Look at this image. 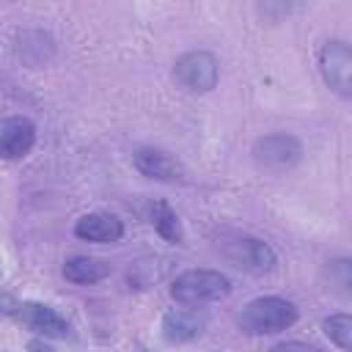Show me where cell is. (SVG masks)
<instances>
[{"label": "cell", "instance_id": "obj_1", "mask_svg": "<svg viewBox=\"0 0 352 352\" xmlns=\"http://www.w3.org/2000/svg\"><path fill=\"white\" fill-rule=\"evenodd\" d=\"M214 250L231 267H236V270H242L248 275H267L278 264L275 250L264 239L250 236L245 231H220L214 236Z\"/></svg>", "mask_w": 352, "mask_h": 352}, {"label": "cell", "instance_id": "obj_2", "mask_svg": "<svg viewBox=\"0 0 352 352\" xmlns=\"http://www.w3.org/2000/svg\"><path fill=\"white\" fill-rule=\"evenodd\" d=\"M297 316L300 311L292 300L270 294V297H256L242 308L239 327L248 336H270V333L289 330L297 322Z\"/></svg>", "mask_w": 352, "mask_h": 352}, {"label": "cell", "instance_id": "obj_3", "mask_svg": "<svg viewBox=\"0 0 352 352\" xmlns=\"http://www.w3.org/2000/svg\"><path fill=\"white\" fill-rule=\"evenodd\" d=\"M231 294V280L217 270H187L173 278L170 297L184 308H201L220 302Z\"/></svg>", "mask_w": 352, "mask_h": 352}, {"label": "cell", "instance_id": "obj_4", "mask_svg": "<svg viewBox=\"0 0 352 352\" xmlns=\"http://www.w3.org/2000/svg\"><path fill=\"white\" fill-rule=\"evenodd\" d=\"M302 160V146L294 135L275 132L253 143V162L267 173H286Z\"/></svg>", "mask_w": 352, "mask_h": 352}, {"label": "cell", "instance_id": "obj_5", "mask_svg": "<svg viewBox=\"0 0 352 352\" xmlns=\"http://www.w3.org/2000/svg\"><path fill=\"white\" fill-rule=\"evenodd\" d=\"M173 80L190 94H206L220 80V63L206 50L184 52L173 66Z\"/></svg>", "mask_w": 352, "mask_h": 352}, {"label": "cell", "instance_id": "obj_6", "mask_svg": "<svg viewBox=\"0 0 352 352\" xmlns=\"http://www.w3.org/2000/svg\"><path fill=\"white\" fill-rule=\"evenodd\" d=\"M319 72L338 96H352V50L344 38H330L319 50Z\"/></svg>", "mask_w": 352, "mask_h": 352}, {"label": "cell", "instance_id": "obj_7", "mask_svg": "<svg viewBox=\"0 0 352 352\" xmlns=\"http://www.w3.org/2000/svg\"><path fill=\"white\" fill-rule=\"evenodd\" d=\"M36 146V124L25 116L0 121V160H22Z\"/></svg>", "mask_w": 352, "mask_h": 352}, {"label": "cell", "instance_id": "obj_8", "mask_svg": "<svg viewBox=\"0 0 352 352\" xmlns=\"http://www.w3.org/2000/svg\"><path fill=\"white\" fill-rule=\"evenodd\" d=\"M14 316L30 327L33 333L44 336V338H66L69 336V322L50 305H41V302H19Z\"/></svg>", "mask_w": 352, "mask_h": 352}, {"label": "cell", "instance_id": "obj_9", "mask_svg": "<svg viewBox=\"0 0 352 352\" xmlns=\"http://www.w3.org/2000/svg\"><path fill=\"white\" fill-rule=\"evenodd\" d=\"M74 236L82 239V242L110 245V242H118V239L124 236V223H121L116 214L91 212V214H82V217L74 223Z\"/></svg>", "mask_w": 352, "mask_h": 352}, {"label": "cell", "instance_id": "obj_10", "mask_svg": "<svg viewBox=\"0 0 352 352\" xmlns=\"http://www.w3.org/2000/svg\"><path fill=\"white\" fill-rule=\"evenodd\" d=\"M138 173H143L146 179H157V182H176L184 176V168L176 157H170L162 148H140L132 157Z\"/></svg>", "mask_w": 352, "mask_h": 352}, {"label": "cell", "instance_id": "obj_11", "mask_svg": "<svg viewBox=\"0 0 352 352\" xmlns=\"http://www.w3.org/2000/svg\"><path fill=\"white\" fill-rule=\"evenodd\" d=\"M206 327V316L198 314L195 308H176L162 316V336L170 344H187L198 338Z\"/></svg>", "mask_w": 352, "mask_h": 352}, {"label": "cell", "instance_id": "obj_12", "mask_svg": "<svg viewBox=\"0 0 352 352\" xmlns=\"http://www.w3.org/2000/svg\"><path fill=\"white\" fill-rule=\"evenodd\" d=\"M60 272L66 280H72L77 286H91L110 275V264L104 258H94V256H72V258H66Z\"/></svg>", "mask_w": 352, "mask_h": 352}, {"label": "cell", "instance_id": "obj_13", "mask_svg": "<svg viewBox=\"0 0 352 352\" xmlns=\"http://www.w3.org/2000/svg\"><path fill=\"white\" fill-rule=\"evenodd\" d=\"M148 220L154 226V231L165 239V242H173V245H182L184 242V231H182V223H179V214L170 209L168 201L157 198L148 209Z\"/></svg>", "mask_w": 352, "mask_h": 352}, {"label": "cell", "instance_id": "obj_14", "mask_svg": "<svg viewBox=\"0 0 352 352\" xmlns=\"http://www.w3.org/2000/svg\"><path fill=\"white\" fill-rule=\"evenodd\" d=\"M322 330H324V336H327L341 352H349V349H352V316H349V314H330V316L322 322Z\"/></svg>", "mask_w": 352, "mask_h": 352}, {"label": "cell", "instance_id": "obj_15", "mask_svg": "<svg viewBox=\"0 0 352 352\" xmlns=\"http://www.w3.org/2000/svg\"><path fill=\"white\" fill-rule=\"evenodd\" d=\"M330 283H336L338 294L349 297V283H352V278H349V261H346V258L330 261Z\"/></svg>", "mask_w": 352, "mask_h": 352}, {"label": "cell", "instance_id": "obj_16", "mask_svg": "<svg viewBox=\"0 0 352 352\" xmlns=\"http://www.w3.org/2000/svg\"><path fill=\"white\" fill-rule=\"evenodd\" d=\"M270 352H322V349L316 344H308V341H280Z\"/></svg>", "mask_w": 352, "mask_h": 352}, {"label": "cell", "instance_id": "obj_17", "mask_svg": "<svg viewBox=\"0 0 352 352\" xmlns=\"http://www.w3.org/2000/svg\"><path fill=\"white\" fill-rule=\"evenodd\" d=\"M28 352H55V349L47 346L44 341H28Z\"/></svg>", "mask_w": 352, "mask_h": 352}]
</instances>
